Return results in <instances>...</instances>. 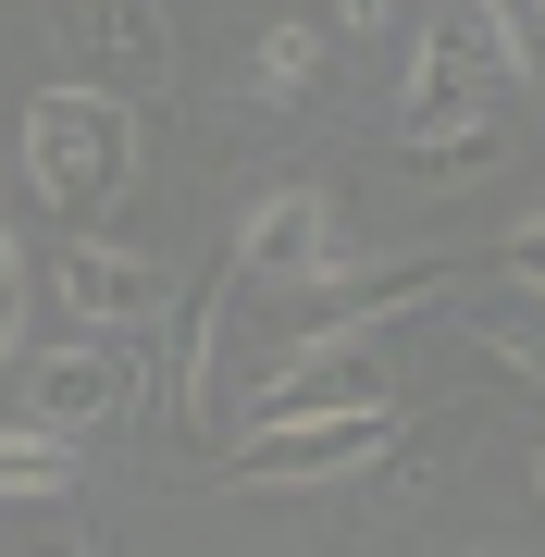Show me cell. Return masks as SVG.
Returning <instances> with one entry per match:
<instances>
[{
    "instance_id": "cell-21",
    "label": "cell",
    "mask_w": 545,
    "mask_h": 557,
    "mask_svg": "<svg viewBox=\"0 0 545 557\" xmlns=\"http://www.w3.org/2000/svg\"><path fill=\"white\" fill-rule=\"evenodd\" d=\"M471 557H496V545H471Z\"/></svg>"
},
{
    "instance_id": "cell-8",
    "label": "cell",
    "mask_w": 545,
    "mask_h": 557,
    "mask_svg": "<svg viewBox=\"0 0 545 557\" xmlns=\"http://www.w3.org/2000/svg\"><path fill=\"white\" fill-rule=\"evenodd\" d=\"M223 298H236V260L199 285H174V347H162V421L186 446H223V409H211V347H223Z\"/></svg>"
},
{
    "instance_id": "cell-5",
    "label": "cell",
    "mask_w": 545,
    "mask_h": 557,
    "mask_svg": "<svg viewBox=\"0 0 545 557\" xmlns=\"http://www.w3.org/2000/svg\"><path fill=\"white\" fill-rule=\"evenodd\" d=\"M335 273H347V260H335V211L310 199V186L248 199V223H236V285H248V298H323Z\"/></svg>"
},
{
    "instance_id": "cell-7",
    "label": "cell",
    "mask_w": 545,
    "mask_h": 557,
    "mask_svg": "<svg viewBox=\"0 0 545 557\" xmlns=\"http://www.w3.org/2000/svg\"><path fill=\"white\" fill-rule=\"evenodd\" d=\"M384 335H397V322H384ZM384 335H310V347L261 384V421H347V409L397 421V372H384Z\"/></svg>"
},
{
    "instance_id": "cell-11",
    "label": "cell",
    "mask_w": 545,
    "mask_h": 557,
    "mask_svg": "<svg viewBox=\"0 0 545 557\" xmlns=\"http://www.w3.org/2000/svg\"><path fill=\"white\" fill-rule=\"evenodd\" d=\"M459 335H484V347H508V359H533V372H545V298H533V285H508V273H484V260H471Z\"/></svg>"
},
{
    "instance_id": "cell-19",
    "label": "cell",
    "mask_w": 545,
    "mask_h": 557,
    "mask_svg": "<svg viewBox=\"0 0 545 557\" xmlns=\"http://www.w3.org/2000/svg\"><path fill=\"white\" fill-rule=\"evenodd\" d=\"M384 13H397V0H347V25H384Z\"/></svg>"
},
{
    "instance_id": "cell-9",
    "label": "cell",
    "mask_w": 545,
    "mask_h": 557,
    "mask_svg": "<svg viewBox=\"0 0 545 557\" xmlns=\"http://www.w3.org/2000/svg\"><path fill=\"white\" fill-rule=\"evenodd\" d=\"M372 446H384L372 409H347V421H248V434L223 446V483H323V471H347V458H372Z\"/></svg>"
},
{
    "instance_id": "cell-18",
    "label": "cell",
    "mask_w": 545,
    "mask_h": 557,
    "mask_svg": "<svg viewBox=\"0 0 545 557\" xmlns=\"http://www.w3.org/2000/svg\"><path fill=\"white\" fill-rule=\"evenodd\" d=\"M13 347H25V285H0V372H13Z\"/></svg>"
},
{
    "instance_id": "cell-3",
    "label": "cell",
    "mask_w": 545,
    "mask_h": 557,
    "mask_svg": "<svg viewBox=\"0 0 545 557\" xmlns=\"http://www.w3.org/2000/svg\"><path fill=\"white\" fill-rule=\"evenodd\" d=\"M62 50H75V87L100 100H174V25L162 0H62Z\"/></svg>"
},
{
    "instance_id": "cell-2",
    "label": "cell",
    "mask_w": 545,
    "mask_h": 557,
    "mask_svg": "<svg viewBox=\"0 0 545 557\" xmlns=\"http://www.w3.org/2000/svg\"><path fill=\"white\" fill-rule=\"evenodd\" d=\"M508 87H521V50H508L496 0H434V13H422V38H409L397 137H434V124H484Z\"/></svg>"
},
{
    "instance_id": "cell-14",
    "label": "cell",
    "mask_w": 545,
    "mask_h": 557,
    "mask_svg": "<svg viewBox=\"0 0 545 557\" xmlns=\"http://www.w3.org/2000/svg\"><path fill=\"white\" fill-rule=\"evenodd\" d=\"M459 434H471V409H446V421H422V434L397 446V471H384L372 496H360V520H397V508H409V496H422V483L446 471V446H459Z\"/></svg>"
},
{
    "instance_id": "cell-17",
    "label": "cell",
    "mask_w": 545,
    "mask_h": 557,
    "mask_svg": "<svg viewBox=\"0 0 545 557\" xmlns=\"http://www.w3.org/2000/svg\"><path fill=\"white\" fill-rule=\"evenodd\" d=\"M496 25H508V50H521V75L545 87V0H496Z\"/></svg>"
},
{
    "instance_id": "cell-20",
    "label": "cell",
    "mask_w": 545,
    "mask_h": 557,
    "mask_svg": "<svg viewBox=\"0 0 545 557\" xmlns=\"http://www.w3.org/2000/svg\"><path fill=\"white\" fill-rule=\"evenodd\" d=\"M533 496H545V446H533Z\"/></svg>"
},
{
    "instance_id": "cell-6",
    "label": "cell",
    "mask_w": 545,
    "mask_h": 557,
    "mask_svg": "<svg viewBox=\"0 0 545 557\" xmlns=\"http://www.w3.org/2000/svg\"><path fill=\"white\" fill-rule=\"evenodd\" d=\"M137 409V335H50V359H25V421L38 434H100Z\"/></svg>"
},
{
    "instance_id": "cell-16",
    "label": "cell",
    "mask_w": 545,
    "mask_h": 557,
    "mask_svg": "<svg viewBox=\"0 0 545 557\" xmlns=\"http://www.w3.org/2000/svg\"><path fill=\"white\" fill-rule=\"evenodd\" d=\"M484 273H508V285H533V298H545V211H533V223H508V236L484 248Z\"/></svg>"
},
{
    "instance_id": "cell-13",
    "label": "cell",
    "mask_w": 545,
    "mask_h": 557,
    "mask_svg": "<svg viewBox=\"0 0 545 557\" xmlns=\"http://www.w3.org/2000/svg\"><path fill=\"white\" fill-rule=\"evenodd\" d=\"M323 87H335V62H323L310 25H273V38L248 50V100H261V112H310Z\"/></svg>"
},
{
    "instance_id": "cell-4",
    "label": "cell",
    "mask_w": 545,
    "mask_h": 557,
    "mask_svg": "<svg viewBox=\"0 0 545 557\" xmlns=\"http://www.w3.org/2000/svg\"><path fill=\"white\" fill-rule=\"evenodd\" d=\"M50 310H62V335H137V322L174 310V273H162L149 248L62 236V248H50Z\"/></svg>"
},
{
    "instance_id": "cell-15",
    "label": "cell",
    "mask_w": 545,
    "mask_h": 557,
    "mask_svg": "<svg viewBox=\"0 0 545 557\" xmlns=\"http://www.w3.org/2000/svg\"><path fill=\"white\" fill-rule=\"evenodd\" d=\"M0 557H100V533H87V508H0Z\"/></svg>"
},
{
    "instance_id": "cell-12",
    "label": "cell",
    "mask_w": 545,
    "mask_h": 557,
    "mask_svg": "<svg viewBox=\"0 0 545 557\" xmlns=\"http://www.w3.org/2000/svg\"><path fill=\"white\" fill-rule=\"evenodd\" d=\"M62 496H75V434L0 421V508H62Z\"/></svg>"
},
{
    "instance_id": "cell-1",
    "label": "cell",
    "mask_w": 545,
    "mask_h": 557,
    "mask_svg": "<svg viewBox=\"0 0 545 557\" xmlns=\"http://www.w3.org/2000/svg\"><path fill=\"white\" fill-rule=\"evenodd\" d=\"M25 186L50 199L62 236H100L137 186V112L100 100V87H38L25 100Z\"/></svg>"
},
{
    "instance_id": "cell-10",
    "label": "cell",
    "mask_w": 545,
    "mask_h": 557,
    "mask_svg": "<svg viewBox=\"0 0 545 557\" xmlns=\"http://www.w3.org/2000/svg\"><path fill=\"white\" fill-rule=\"evenodd\" d=\"M384 174L409 186V199H459V186H496L508 174V124H434V137H384Z\"/></svg>"
}]
</instances>
